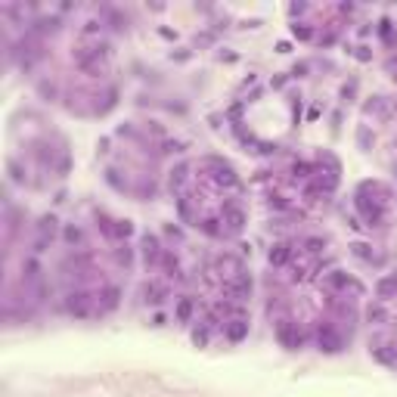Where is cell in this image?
Wrapping results in <instances>:
<instances>
[{
    "label": "cell",
    "instance_id": "ffe728a7",
    "mask_svg": "<svg viewBox=\"0 0 397 397\" xmlns=\"http://www.w3.org/2000/svg\"><path fill=\"white\" fill-rule=\"evenodd\" d=\"M56 227H59L56 214H44V217H37V236L53 239V236H56Z\"/></svg>",
    "mask_w": 397,
    "mask_h": 397
},
{
    "label": "cell",
    "instance_id": "ee69618b",
    "mask_svg": "<svg viewBox=\"0 0 397 397\" xmlns=\"http://www.w3.org/2000/svg\"><path fill=\"white\" fill-rule=\"evenodd\" d=\"M152 326H165V313H155V316H152Z\"/></svg>",
    "mask_w": 397,
    "mask_h": 397
},
{
    "label": "cell",
    "instance_id": "6da1fadb",
    "mask_svg": "<svg viewBox=\"0 0 397 397\" xmlns=\"http://www.w3.org/2000/svg\"><path fill=\"white\" fill-rule=\"evenodd\" d=\"M223 295L233 301H248L252 298V273H236L233 280H223Z\"/></svg>",
    "mask_w": 397,
    "mask_h": 397
},
{
    "label": "cell",
    "instance_id": "4dcf8cb0",
    "mask_svg": "<svg viewBox=\"0 0 397 397\" xmlns=\"http://www.w3.org/2000/svg\"><path fill=\"white\" fill-rule=\"evenodd\" d=\"M292 34H295L298 41H310V37H313V28H307L304 22H295V25H292Z\"/></svg>",
    "mask_w": 397,
    "mask_h": 397
},
{
    "label": "cell",
    "instance_id": "e575fe53",
    "mask_svg": "<svg viewBox=\"0 0 397 397\" xmlns=\"http://www.w3.org/2000/svg\"><path fill=\"white\" fill-rule=\"evenodd\" d=\"M37 93H41L44 99H56V84H50V81H41V84H37Z\"/></svg>",
    "mask_w": 397,
    "mask_h": 397
},
{
    "label": "cell",
    "instance_id": "5bb4252c",
    "mask_svg": "<svg viewBox=\"0 0 397 397\" xmlns=\"http://www.w3.org/2000/svg\"><path fill=\"white\" fill-rule=\"evenodd\" d=\"M369 351H372V357H376L382 366H397V347H391V344H372Z\"/></svg>",
    "mask_w": 397,
    "mask_h": 397
},
{
    "label": "cell",
    "instance_id": "ab89813d",
    "mask_svg": "<svg viewBox=\"0 0 397 397\" xmlns=\"http://www.w3.org/2000/svg\"><path fill=\"white\" fill-rule=\"evenodd\" d=\"M307 71H310V65H307V62H298V65L292 68V78H304Z\"/></svg>",
    "mask_w": 397,
    "mask_h": 397
},
{
    "label": "cell",
    "instance_id": "2e32d148",
    "mask_svg": "<svg viewBox=\"0 0 397 397\" xmlns=\"http://www.w3.org/2000/svg\"><path fill=\"white\" fill-rule=\"evenodd\" d=\"M192 313H195V298H189V295L177 298V307H174V316H177V323H189Z\"/></svg>",
    "mask_w": 397,
    "mask_h": 397
},
{
    "label": "cell",
    "instance_id": "cb8c5ba5",
    "mask_svg": "<svg viewBox=\"0 0 397 397\" xmlns=\"http://www.w3.org/2000/svg\"><path fill=\"white\" fill-rule=\"evenodd\" d=\"M366 320L372 323V326H382V323L388 320V310L376 301V304H369V307H366Z\"/></svg>",
    "mask_w": 397,
    "mask_h": 397
},
{
    "label": "cell",
    "instance_id": "277c9868",
    "mask_svg": "<svg viewBox=\"0 0 397 397\" xmlns=\"http://www.w3.org/2000/svg\"><path fill=\"white\" fill-rule=\"evenodd\" d=\"M140 248H143V261H146V267H158V264H162L165 248H162V242H158L155 233H143Z\"/></svg>",
    "mask_w": 397,
    "mask_h": 397
},
{
    "label": "cell",
    "instance_id": "f35d334b",
    "mask_svg": "<svg viewBox=\"0 0 397 397\" xmlns=\"http://www.w3.org/2000/svg\"><path fill=\"white\" fill-rule=\"evenodd\" d=\"M96 31H103V22H84V28H81V37H90Z\"/></svg>",
    "mask_w": 397,
    "mask_h": 397
},
{
    "label": "cell",
    "instance_id": "f546056e",
    "mask_svg": "<svg viewBox=\"0 0 397 397\" xmlns=\"http://www.w3.org/2000/svg\"><path fill=\"white\" fill-rule=\"evenodd\" d=\"M208 332H211L208 326H198V329H192V344H195V347H205V344H208V338H211Z\"/></svg>",
    "mask_w": 397,
    "mask_h": 397
},
{
    "label": "cell",
    "instance_id": "52a82bcc",
    "mask_svg": "<svg viewBox=\"0 0 397 397\" xmlns=\"http://www.w3.org/2000/svg\"><path fill=\"white\" fill-rule=\"evenodd\" d=\"M223 223H227L230 233H239L245 227V211L236 202H223Z\"/></svg>",
    "mask_w": 397,
    "mask_h": 397
},
{
    "label": "cell",
    "instance_id": "9a60e30c",
    "mask_svg": "<svg viewBox=\"0 0 397 397\" xmlns=\"http://www.w3.org/2000/svg\"><path fill=\"white\" fill-rule=\"evenodd\" d=\"M326 286H329V289H347V286H351L354 292H360V286H357L351 276H347L344 270H332V273H326Z\"/></svg>",
    "mask_w": 397,
    "mask_h": 397
},
{
    "label": "cell",
    "instance_id": "74e56055",
    "mask_svg": "<svg viewBox=\"0 0 397 397\" xmlns=\"http://www.w3.org/2000/svg\"><path fill=\"white\" fill-rule=\"evenodd\" d=\"M7 168H10V177H13L16 183H25V174H22V168L16 165V158H10V165H7Z\"/></svg>",
    "mask_w": 397,
    "mask_h": 397
},
{
    "label": "cell",
    "instance_id": "3957f363",
    "mask_svg": "<svg viewBox=\"0 0 397 397\" xmlns=\"http://www.w3.org/2000/svg\"><path fill=\"white\" fill-rule=\"evenodd\" d=\"M354 205H357V211L366 217V223H369V227H379V223L385 220V208H382V202H369V198H366L363 192H357Z\"/></svg>",
    "mask_w": 397,
    "mask_h": 397
},
{
    "label": "cell",
    "instance_id": "7bdbcfd3",
    "mask_svg": "<svg viewBox=\"0 0 397 397\" xmlns=\"http://www.w3.org/2000/svg\"><path fill=\"white\" fill-rule=\"evenodd\" d=\"M357 59H360V62H369V50H366V47H357Z\"/></svg>",
    "mask_w": 397,
    "mask_h": 397
},
{
    "label": "cell",
    "instance_id": "d6986e66",
    "mask_svg": "<svg viewBox=\"0 0 397 397\" xmlns=\"http://www.w3.org/2000/svg\"><path fill=\"white\" fill-rule=\"evenodd\" d=\"M22 273H25V283H34V286H37V283H41V261H37L34 255L25 258V261H22Z\"/></svg>",
    "mask_w": 397,
    "mask_h": 397
},
{
    "label": "cell",
    "instance_id": "b9f144b4",
    "mask_svg": "<svg viewBox=\"0 0 397 397\" xmlns=\"http://www.w3.org/2000/svg\"><path fill=\"white\" fill-rule=\"evenodd\" d=\"M289 13H292V16H301V13H307V7H304V4H292Z\"/></svg>",
    "mask_w": 397,
    "mask_h": 397
},
{
    "label": "cell",
    "instance_id": "4316f807",
    "mask_svg": "<svg viewBox=\"0 0 397 397\" xmlns=\"http://www.w3.org/2000/svg\"><path fill=\"white\" fill-rule=\"evenodd\" d=\"M131 236H134V223H131V220H115V239L128 242Z\"/></svg>",
    "mask_w": 397,
    "mask_h": 397
},
{
    "label": "cell",
    "instance_id": "4fadbf2b",
    "mask_svg": "<svg viewBox=\"0 0 397 397\" xmlns=\"http://www.w3.org/2000/svg\"><path fill=\"white\" fill-rule=\"evenodd\" d=\"M162 270H165V276L168 280H183L180 276V261H177V255L171 252V248H165V255H162V264H158Z\"/></svg>",
    "mask_w": 397,
    "mask_h": 397
},
{
    "label": "cell",
    "instance_id": "f6af8a7d",
    "mask_svg": "<svg viewBox=\"0 0 397 397\" xmlns=\"http://www.w3.org/2000/svg\"><path fill=\"white\" fill-rule=\"evenodd\" d=\"M394 171H397V165H394Z\"/></svg>",
    "mask_w": 397,
    "mask_h": 397
},
{
    "label": "cell",
    "instance_id": "30bf717a",
    "mask_svg": "<svg viewBox=\"0 0 397 397\" xmlns=\"http://www.w3.org/2000/svg\"><path fill=\"white\" fill-rule=\"evenodd\" d=\"M96 298H99V307H96V310H99V313H109V310H115V307L121 304V289H118V286H106Z\"/></svg>",
    "mask_w": 397,
    "mask_h": 397
},
{
    "label": "cell",
    "instance_id": "d4e9b609",
    "mask_svg": "<svg viewBox=\"0 0 397 397\" xmlns=\"http://www.w3.org/2000/svg\"><path fill=\"white\" fill-rule=\"evenodd\" d=\"M103 16H106V22L112 25L115 31H124V28H128V16H121L118 10H103Z\"/></svg>",
    "mask_w": 397,
    "mask_h": 397
},
{
    "label": "cell",
    "instance_id": "7402d4cb",
    "mask_svg": "<svg viewBox=\"0 0 397 397\" xmlns=\"http://www.w3.org/2000/svg\"><path fill=\"white\" fill-rule=\"evenodd\" d=\"M351 252H354V258H360V261H366V264H372V261L379 264V261H382L376 252H372V245H366V242H354Z\"/></svg>",
    "mask_w": 397,
    "mask_h": 397
},
{
    "label": "cell",
    "instance_id": "60d3db41",
    "mask_svg": "<svg viewBox=\"0 0 397 397\" xmlns=\"http://www.w3.org/2000/svg\"><path fill=\"white\" fill-rule=\"evenodd\" d=\"M354 93H357V81H351V84H344V87H341V96H344V99H351Z\"/></svg>",
    "mask_w": 397,
    "mask_h": 397
},
{
    "label": "cell",
    "instance_id": "484cf974",
    "mask_svg": "<svg viewBox=\"0 0 397 397\" xmlns=\"http://www.w3.org/2000/svg\"><path fill=\"white\" fill-rule=\"evenodd\" d=\"M323 248H326V239H323V236H307L304 239V252L307 255H320Z\"/></svg>",
    "mask_w": 397,
    "mask_h": 397
},
{
    "label": "cell",
    "instance_id": "8992f818",
    "mask_svg": "<svg viewBox=\"0 0 397 397\" xmlns=\"http://www.w3.org/2000/svg\"><path fill=\"white\" fill-rule=\"evenodd\" d=\"M276 338H280V344L295 347V351L304 344V335L298 332V323H292V320H280L276 323Z\"/></svg>",
    "mask_w": 397,
    "mask_h": 397
},
{
    "label": "cell",
    "instance_id": "ba28073f",
    "mask_svg": "<svg viewBox=\"0 0 397 397\" xmlns=\"http://www.w3.org/2000/svg\"><path fill=\"white\" fill-rule=\"evenodd\" d=\"M59 28H62V19H59V16H41V19L31 22V28H28V31L37 37V34H56Z\"/></svg>",
    "mask_w": 397,
    "mask_h": 397
},
{
    "label": "cell",
    "instance_id": "ac0fdd59",
    "mask_svg": "<svg viewBox=\"0 0 397 397\" xmlns=\"http://www.w3.org/2000/svg\"><path fill=\"white\" fill-rule=\"evenodd\" d=\"M376 295L382 298V301H385V298H394V295H397V273H391V276H382V280L376 283Z\"/></svg>",
    "mask_w": 397,
    "mask_h": 397
},
{
    "label": "cell",
    "instance_id": "8d00e7d4",
    "mask_svg": "<svg viewBox=\"0 0 397 397\" xmlns=\"http://www.w3.org/2000/svg\"><path fill=\"white\" fill-rule=\"evenodd\" d=\"M162 152H183V140H165Z\"/></svg>",
    "mask_w": 397,
    "mask_h": 397
},
{
    "label": "cell",
    "instance_id": "83f0119b",
    "mask_svg": "<svg viewBox=\"0 0 397 397\" xmlns=\"http://www.w3.org/2000/svg\"><path fill=\"white\" fill-rule=\"evenodd\" d=\"M363 109H366V115H382V118L388 115V109H385V99H382V96H372V103H366Z\"/></svg>",
    "mask_w": 397,
    "mask_h": 397
},
{
    "label": "cell",
    "instance_id": "44dd1931",
    "mask_svg": "<svg viewBox=\"0 0 397 397\" xmlns=\"http://www.w3.org/2000/svg\"><path fill=\"white\" fill-rule=\"evenodd\" d=\"M195 227L202 230L205 236H211V239H220V236H223V227H220V220H217V217H205V220H198Z\"/></svg>",
    "mask_w": 397,
    "mask_h": 397
},
{
    "label": "cell",
    "instance_id": "8fae6325",
    "mask_svg": "<svg viewBox=\"0 0 397 397\" xmlns=\"http://www.w3.org/2000/svg\"><path fill=\"white\" fill-rule=\"evenodd\" d=\"M223 335H227L230 344H239L248 335V320H230L227 326H223Z\"/></svg>",
    "mask_w": 397,
    "mask_h": 397
},
{
    "label": "cell",
    "instance_id": "d590c367",
    "mask_svg": "<svg viewBox=\"0 0 397 397\" xmlns=\"http://www.w3.org/2000/svg\"><path fill=\"white\" fill-rule=\"evenodd\" d=\"M50 242H53V239H47V236H37V239L31 242V252H34V255H44L47 248H50Z\"/></svg>",
    "mask_w": 397,
    "mask_h": 397
},
{
    "label": "cell",
    "instance_id": "d6a6232c",
    "mask_svg": "<svg viewBox=\"0 0 397 397\" xmlns=\"http://www.w3.org/2000/svg\"><path fill=\"white\" fill-rule=\"evenodd\" d=\"M310 171H313V168H310L307 162H295V165H292V174H295V180H304V177H310Z\"/></svg>",
    "mask_w": 397,
    "mask_h": 397
},
{
    "label": "cell",
    "instance_id": "5b68a950",
    "mask_svg": "<svg viewBox=\"0 0 397 397\" xmlns=\"http://www.w3.org/2000/svg\"><path fill=\"white\" fill-rule=\"evenodd\" d=\"M90 292H84V289H78V292H68V298H65V310L71 313V316H78V320H84V316H90Z\"/></svg>",
    "mask_w": 397,
    "mask_h": 397
},
{
    "label": "cell",
    "instance_id": "1f68e13d",
    "mask_svg": "<svg viewBox=\"0 0 397 397\" xmlns=\"http://www.w3.org/2000/svg\"><path fill=\"white\" fill-rule=\"evenodd\" d=\"M357 146H360V149H369V146H372V134H369L366 124H360V128H357Z\"/></svg>",
    "mask_w": 397,
    "mask_h": 397
},
{
    "label": "cell",
    "instance_id": "7c38bea8",
    "mask_svg": "<svg viewBox=\"0 0 397 397\" xmlns=\"http://www.w3.org/2000/svg\"><path fill=\"white\" fill-rule=\"evenodd\" d=\"M165 298H168V286H158V283H146V286H143V301H146V304L158 307Z\"/></svg>",
    "mask_w": 397,
    "mask_h": 397
},
{
    "label": "cell",
    "instance_id": "9c48e42d",
    "mask_svg": "<svg viewBox=\"0 0 397 397\" xmlns=\"http://www.w3.org/2000/svg\"><path fill=\"white\" fill-rule=\"evenodd\" d=\"M292 255H295V248H292V242H276L270 248V255H267V261H270V267H286L289 261H292Z\"/></svg>",
    "mask_w": 397,
    "mask_h": 397
},
{
    "label": "cell",
    "instance_id": "7a4b0ae2",
    "mask_svg": "<svg viewBox=\"0 0 397 397\" xmlns=\"http://www.w3.org/2000/svg\"><path fill=\"white\" fill-rule=\"evenodd\" d=\"M316 344H320V351H326V354H338L344 341H341V335H338V329L332 323H320L316 326Z\"/></svg>",
    "mask_w": 397,
    "mask_h": 397
},
{
    "label": "cell",
    "instance_id": "f1b7e54d",
    "mask_svg": "<svg viewBox=\"0 0 397 397\" xmlns=\"http://www.w3.org/2000/svg\"><path fill=\"white\" fill-rule=\"evenodd\" d=\"M115 258H118V264H124V267H131L134 264V252H131V245L124 242V245H118V252H115Z\"/></svg>",
    "mask_w": 397,
    "mask_h": 397
},
{
    "label": "cell",
    "instance_id": "e0dca14e",
    "mask_svg": "<svg viewBox=\"0 0 397 397\" xmlns=\"http://www.w3.org/2000/svg\"><path fill=\"white\" fill-rule=\"evenodd\" d=\"M186 177H189V162H180L171 171V192H180L186 186Z\"/></svg>",
    "mask_w": 397,
    "mask_h": 397
},
{
    "label": "cell",
    "instance_id": "603a6c76",
    "mask_svg": "<svg viewBox=\"0 0 397 397\" xmlns=\"http://www.w3.org/2000/svg\"><path fill=\"white\" fill-rule=\"evenodd\" d=\"M62 239L68 245H81L84 242V230L78 227V223H65V230H62Z\"/></svg>",
    "mask_w": 397,
    "mask_h": 397
},
{
    "label": "cell",
    "instance_id": "836d02e7",
    "mask_svg": "<svg viewBox=\"0 0 397 397\" xmlns=\"http://www.w3.org/2000/svg\"><path fill=\"white\" fill-rule=\"evenodd\" d=\"M379 34H382V41H385L388 47L394 44V31H391V22H388V19H382V22H379Z\"/></svg>",
    "mask_w": 397,
    "mask_h": 397
}]
</instances>
